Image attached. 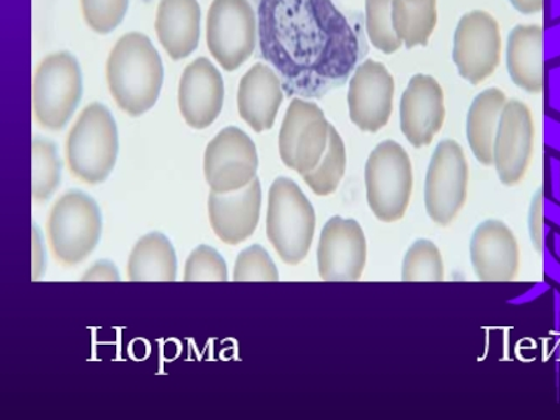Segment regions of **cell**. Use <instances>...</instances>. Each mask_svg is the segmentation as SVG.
I'll return each instance as SVG.
<instances>
[{
  "label": "cell",
  "mask_w": 560,
  "mask_h": 420,
  "mask_svg": "<svg viewBox=\"0 0 560 420\" xmlns=\"http://www.w3.org/2000/svg\"><path fill=\"white\" fill-rule=\"evenodd\" d=\"M258 35L290 97L324 96L358 62V35L332 0H261Z\"/></svg>",
  "instance_id": "6da1fadb"
},
{
  "label": "cell",
  "mask_w": 560,
  "mask_h": 420,
  "mask_svg": "<svg viewBox=\"0 0 560 420\" xmlns=\"http://www.w3.org/2000/svg\"><path fill=\"white\" fill-rule=\"evenodd\" d=\"M107 83L115 103L131 117H140L154 107L162 92V58L150 38L142 33H128L109 52Z\"/></svg>",
  "instance_id": "7a4b0ae2"
},
{
  "label": "cell",
  "mask_w": 560,
  "mask_h": 420,
  "mask_svg": "<svg viewBox=\"0 0 560 420\" xmlns=\"http://www.w3.org/2000/svg\"><path fill=\"white\" fill-rule=\"evenodd\" d=\"M118 158V129L103 104L88 105L70 129L67 162L70 174L89 185L104 183Z\"/></svg>",
  "instance_id": "3957f363"
},
{
  "label": "cell",
  "mask_w": 560,
  "mask_h": 420,
  "mask_svg": "<svg viewBox=\"0 0 560 420\" xmlns=\"http://www.w3.org/2000/svg\"><path fill=\"white\" fill-rule=\"evenodd\" d=\"M315 232V212L292 179H275L269 189L267 236L280 259L298 265L307 257Z\"/></svg>",
  "instance_id": "277c9868"
},
{
  "label": "cell",
  "mask_w": 560,
  "mask_h": 420,
  "mask_svg": "<svg viewBox=\"0 0 560 420\" xmlns=\"http://www.w3.org/2000/svg\"><path fill=\"white\" fill-rule=\"evenodd\" d=\"M103 220L97 203L89 195L69 191L49 212L47 236L55 259L73 267L89 257L102 237Z\"/></svg>",
  "instance_id": "5b68a950"
},
{
  "label": "cell",
  "mask_w": 560,
  "mask_h": 420,
  "mask_svg": "<svg viewBox=\"0 0 560 420\" xmlns=\"http://www.w3.org/2000/svg\"><path fill=\"white\" fill-rule=\"evenodd\" d=\"M370 209L384 223L407 213L413 188L412 163L401 144L385 140L370 153L364 170Z\"/></svg>",
  "instance_id": "8992f818"
},
{
  "label": "cell",
  "mask_w": 560,
  "mask_h": 420,
  "mask_svg": "<svg viewBox=\"0 0 560 420\" xmlns=\"http://www.w3.org/2000/svg\"><path fill=\"white\" fill-rule=\"evenodd\" d=\"M83 94L82 70L68 51L48 55L33 80V109L39 127L61 131L77 112Z\"/></svg>",
  "instance_id": "52a82bcc"
},
{
  "label": "cell",
  "mask_w": 560,
  "mask_h": 420,
  "mask_svg": "<svg viewBox=\"0 0 560 420\" xmlns=\"http://www.w3.org/2000/svg\"><path fill=\"white\" fill-rule=\"evenodd\" d=\"M210 54L228 72L252 57L257 45V16L248 0H213L207 19Z\"/></svg>",
  "instance_id": "ba28073f"
},
{
  "label": "cell",
  "mask_w": 560,
  "mask_h": 420,
  "mask_svg": "<svg viewBox=\"0 0 560 420\" xmlns=\"http://www.w3.org/2000/svg\"><path fill=\"white\" fill-rule=\"evenodd\" d=\"M469 168L455 140H443L430 160L424 182V207L439 226H448L467 201Z\"/></svg>",
  "instance_id": "9c48e42d"
},
{
  "label": "cell",
  "mask_w": 560,
  "mask_h": 420,
  "mask_svg": "<svg viewBox=\"0 0 560 420\" xmlns=\"http://www.w3.org/2000/svg\"><path fill=\"white\" fill-rule=\"evenodd\" d=\"M331 124L317 104L293 98L279 133V154L284 166L300 175L312 172L328 147Z\"/></svg>",
  "instance_id": "30bf717a"
},
{
  "label": "cell",
  "mask_w": 560,
  "mask_h": 420,
  "mask_svg": "<svg viewBox=\"0 0 560 420\" xmlns=\"http://www.w3.org/2000/svg\"><path fill=\"white\" fill-rule=\"evenodd\" d=\"M500 57L502 35L497 19L483 10L464 14L455 30L453 47V61L459 77L477 86L492 77Z\"/></svg>",
  "instance_id": "8fae6325"
},
{
  "label": "cell",
  "mask_w": 560,
  "mask_h": 420,
  "mask_svg": "<svg viewBox=\"0 0 560 420\" xmlns=\"http://www.w3.org/2000/svg\"><path fill=\"white\" fill-rule=\"evenodd\" d=\"M258 166L253 139L236 127L220 131L205 152V178L213 192H232L247 187L257 178Z\"/></svg>",
  "instance_id": "7c38bea8"
},
{
  "label": "cell",
  "mask_w": 560,
  "mask_h": 420,
  "mask_svg": "<svg viewBox=\"0 0 560 420\" xmlns=\"http://www.w3.org/2000/svg\"><path fill=\"white\" fill-rule=\"evenodd\" d=\"M535 127L532 109L518 100H510L500 117L493 144V164L504 185L523 182L532 164Z\"/></svg>",
  "instance_id": "4fadbf2b"
},
{
  "label": "cell",
  "mask_w": 560,
  "mask_h": 420,
  "mask_svg": "<svg viewBox=\"0 0 560 420\" xmlns=\"http://www.w3.org/2000/svg\"><path fill=\"white\" fill-rule=\"evenodd\" d=\"M366 261V237L357 220L329 219L319 236V277L328 282H353L362 278Z\"/></svg>",
  "instance_id": "5bb4252c"
},
{
  "label": "cell",
  "mask_w": 560,
  "mask_h": 420,
  "mask_svg": "<svg viewBox=\"0 0 560 420\" xmlns=\"http://www.w3.org/2000/svg\"><path fill=\"white\" fill-rule=\"evenodd\" d=\"M395 80L385 65L373 59L360 63L350 78L349 117L360 131L374 133L392 118Z\"/></svg>",
  "instance_id": "9a60e30c"
},
{
  "label": "cell",
  "mask_w": 560,
  "mask_h": 420,
  "mask_svg": "<svg viewBox=\"0 0 560 420\" xmlns=\"http://www.w3.org/2000/svg\"><path fill=\"white\" fill-rule=\"evenodd\" d=\"M401 131L413 148L429 147L442 131L446 107L444 93L436 79L415 74L401 98Z\"/></svg>",
  "instance_id": "2e32d148"
},
{
  "label": "cell",
  "mask_w": 560,
  "mask_h": 420,
  "mask_svg": "<svg viewBox=\"0 0 560 420\" xmlns=\"http://www.w3.org/2000/svg\"><path fill=\"white\" fill-rule=\"evenodd\" d=\"M224 103L222 74L208 58L195 59L179 80L178 107L185 122L207 129L217 121Z\"/></svg>",
  "instance_id": "e0dca14e"
},
{
  "label": "cell",
  "mask_w": 560,
  "mask_h": 420,
  "mask_svg": "<svg viewBox=\"0 0 560 420\" xmlns=\"http://www.w3.org/2000/svg\"><path fill=\"white\" fill-rule=\"evenodd\" d=\"M262 188L258 178L237 191L209 194V222L224 244L237 245L253 236L261 217Z\"/></svg>",
  "instance_id": "ac0fdd59"
},
{
  "label": "cell",
  "mask_w": 560,
  "mask_h": 420,
  "mask_svg": "<svg viewBox=\"0 0 560 420\" xmlns=\"http://www.w3.org/2000/svg\"><path fill=\"white\" fill-rule=\"evenodd\" d=\"M474 272L483 282H508L517 277L520 248L512 230L500 220L479 224L471 238Z\"/></svg>",
  "instance_id": "d6986e66"
},
{
  "label": "cell",
  "mask_w": 560,
  "mask_h": 420,
  "mask_svg": "<svg viewBox=\"0 0 560 420\" xmlns=\"http://www.w3.org/2000/svg\"><path fill=\"white\" fill-rule=\"evenodd\" d=\"M283 83L268 65H254L244 74L238 88L240 117L261 133L271 129L283 102Z\"/></svg>",
  "instance_id": "ffe728a7"
},
{
  "label": "cell",
  "mask_w": 560,
  "mask_h": 420,
  "mask_svg": "<svg viewBox=\"0 0 560 420\" xmlns=\"http://www.w3.org/2000/svg\"><path fill=\"white\" fill-rule=\"evenodd\" d=\"M201 8L198 0H160L158 38L173 61L188 58L201 38Z\"/></svg>",
  "instance_id": "44dd1931"
},
{
  "label": "cell",
  "mask_w": 560,
  "mask_h": 420,
  "mask_svg": "<svg viewBox=\"0 0 560 420\" xmlns=\"http://www.w3.org/2000/svg\"><path fill=\"white\" fill-rule=\"evenodd\" d=\"M508 70L513 83L529 94L544 90V30L538 24L514 27L508 42Z\"/></svg>",
  "instance_id": "7402d4cb"
},
{
  "label": "cell",
  "mask_w": 560,
  "mask_h": 420,
  "mask_svg": "<svg viewBox=\"0 0 560 420\" xmlns=\"http://www.w3.org/2000/svg\"><path fill=\"white\" fill-rule=\"evenodd\" d=\"M506 94L492 88L485 90L474 100L467 118V138L474 156L483 166L493 164V144L502 117Z\"/></svg>",
  "instance_id": "603a6c76"
},
{
  "label": "cell",
  "mask_w": 560,
  "mask_h": 420,
  "mask_svg": "<svg viewBox=\"0 0 560 420\" xmlns=\"http://www.w3.org/2000/svg\"><path fill=\"white\" fill-rule=\"evenodd\" d=\"M128 278L132 282H174L177 257L164 234L150 233L135 244L129 255Z\"/></svg>",
  "instance_id": "cb8c5ba5"
},
{
  "label": "cell",
  "mask_w": 560,
  "mask_h": 420,
  "mask_svg": "<svg viewBox=\"0 0 560 420\" xmlns=\"http://www.w3.org/2000/svg\"><path fill=\"white\" fill-rule=\"evenodd\" d=\"M393 24L405 47H424L438 26V0H393Z\"/></svg>",
  "instance_id": "d4e9b609"
},
{
  "label": "cell",
  "mask_w": 560,
  "mask_h": 420,
  "mask_svg": "<svg viewBox=\"0 0 560 420\" xmlns=\"http://www.w3.org/2000/svg\"><path fill=\"white\" fill-rule=\"evenodd\" d=\"M347 172V148L343 139L331 125L329 140L324 156L317 167L302 175L310 189L318 197H328L337 191Z\"/></svg>",
  "instance_id": "484cf974"
},
{
  "label": "cell",
  "mask_w": 560,
  "mask_h": 420,
  "mask_svg": "<svg viewBox=\"0 0 560 420\" xmlns=\"http://www.w3.org/2000/svg\"><path fill=\"white\" fill-rule=\"evenodd\" d=\"M32 192L37 202L48 201L61 184V162L49 140L35 139L32 147Z\"/></svg>",
  "instance_id": "4316f807"
},
{
  "label": "cell",
  "mask_w": 560,
  "mask_h": 420,
  "mask_svg": "<svg viewBox=\"0 0 560 420\" xmlns=\"http://www.w3.org/2000/svg\"><path fill=\"white\" fill-rule=\"evenodd\" d=\"M405 282H442L444 265L438 245L429 240L413 243L402 264Z\"/></svg>",
  "instance_id": "83f0119b"
},
{
  "label": "cell",
  "mask_w": 560,
  "mask_h": 420,
  "mask_svg": "<svg viewBox=\"0 0 560 420\" xmlns=\"http://www.w3.org/2000/svg\"><path fill=\"white\" fill-rule=\"evenodd\" d=\"M366 33L369 42L383 54L401 49L404 44L393 24V0H366Z\"/></svg>",
  "instance_id": "f1b7e54d"
},
{
  "label": "cell",
  "mask_w": 560,
  "mask_h": 420,
  "mask_svg": "<svg viewBox=\"0 0 560 420\" xmlns=\"http://www.w3.org/2000/svg\"><path fill=\"white\" fill-rule=\"evenodd\" d=\"M228 279L226 262L209 245H199L185 262V282H226Z\"/></svg>",
  "instance_id": "f546056e"
},
{
  "label": "cell",
  "mask_w": 560,
  "mask_h": 420,
  "mask_svg": "<svg viewBox=\"0 0 560 420\" xmlns=\"http://www.w3.org/2000/svg\"><path fill=\"white\" fill-rule=\"evenodd\" d=\"M233 278L236 282H277L279 272L267 249L252 245L240 253Z\"/></svg>",
  "instance_id": "4dcf8cb0"
},
{
  "label": "cell",
  "mask_w": 560,
  "mask_h": 420,
  "mask_svg": "<svg viewBox=\"0 0 560 420\" xmlns=\"http://www.w3.org/2000/svg\"><path fill=\"white\" fill-rule=\"evenodd\" d=\"M129 0H80L84 22L97 34H109L122 23Z\"/></svg>",
  "instance_id": "1f68e13d"
},
{
  "label": "cell",
  "mask_w": 560,
  "mask_h": 420,
  "mask_svg": "<svg viewBox=\"0 0 560 420\" xmlns=\"http://www.w3.org/2000/svg\"><path fill=\"white\" fill-rule=\"evenodd\" d=\"M82 279L86 280V282H89V280H93V282H98V280H104V282H118L119 273L113 262L98 261L83 275Z\"/></svg>",
  "instance_id": "d6a6232c"
},
{
  "label": "cell",
  "mask_w": 560,
  "mask_h": 420,
  "mask_svg": "<svg viewBox=\"0 0 560 420\" xmlns=\"http://www.w3.org/2000/svg\"><path fill=\"white\" fill-rule=\"evenodd\" d=\"M44 248L38 229L33 226V279L42 278L44 272Z\"/></svg>",
  "instance_id": "836d02e7"
},
{
  "label": "cell",
  "mask_w": 560,
  "mask_h": 420,
  "mask_svg": "<svg viewBox=\"0 0 560 420\" xmlns=\"http://www.w3.org/2000/svg\"><path fill=\"white\" fill-rule=\"evenodd\" d=\"M510 3L525 16L541 13L544 9V0H510Z\"/></svg>",
  "instance_id": "e575fe53"
}]
</instances>
